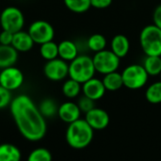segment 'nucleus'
I'll use <instances>...</instances> for the list:
<instances>
[{"instance_id":"nucleus-1","label":"nucleus","mask_w":161,"mask_h":161,"mask_svg":"<svg viewBox=\"0 0 161 161\" xmlns=\"http://www.w3.org/2000/svg\"><path fill=\"white\" fill-rule=\"evenodd\" d=\"M9 110L18 131L26 141L39 142L44 138L47 131L45 118L28 95L12 98Z\"/></svg>"},{"instance_id":"nucleus-2","label":"nucleus","mask_w":161,"mask_h":161,"mask_svg":"<svg viewBox=\"0 0 161 161\" xmlns=\"http://www.w3.org/2000/svg\"><path fill=\"white\" fill-rule=\"evenodd\" d=\"M93 131L85 119H78L69 124L66 129L65 139L71 148L82 150L92 143L94 136Z\"/></svg>"},{"instance_id":"nucleus-3","label":"nucleus","mask_w":161,"mask_h":161,"mask_svg":"<svg viewBox=\"0 0 161 161\" xmlns=\"http://www.w3.org/2000/svg\"><path fill=\"white\" fill-rule=\"evenodd\" d=\"M95 74L92 58L89 55L79 54L74 60L69 62V77L80 84L94 77Z\"/></svg>"},{"instance_id":"nucleus-4","label":"nucleus","mask_w":161,"mask_h":161,"mask_svg":"<svg viewBox=\"0 0 161 161\" xmlns=\"http://www.w3.org/2000/svg\"><path fill=\"white\" fill-rule=\"evenodd\" d=\"M140 44L145 56L161 57V29L155 25H147L140 33Z\"/></svg>"},{"instance_id":"nucleus-5","label":"nucleus","mask_w":161,"mask_h":161,"mask_svg":"<svg viewBox=\"0 0 161 161\" xmlns=\"http://www.w3.org/2000/svg\"><path fill=\"white\" fill-rule=\"evenodd\" d=\"M124 86L129 90L136 91L143 88L149 79V75L142 64H130L122 72Z\"/></svg>"},{"instance_id":"nucleus-6","label":"nucleus","mask_w":161,"mask_h":161,"mask_svg":"<svg viewBox=\"0 0 161 161\" xmlns=\"http://www.w3.org/2000/svg\"><path fill=\"white\" fill-rule=\"evenodd\" d=\"M25 18L24 12L15 6L6 7L0 13V26L2 30L16 33L24 29Z\"/></svg>"},{"instance_id":"nucleus-7","label":"nucleus","mask_w":161,"mask_h":161,"mask_svg":"<svg viewBox=\"0 0 161 161\" xmlns=\"http://www.w3.org/2000/svg\"><path fill=\"white\" fill-rule=\"evenodd\" d=\"M92 60L96 73L103 75L118 71L121 64V58L117 57L110 49H105L94 53Z\"/></svg>"},{"instance_id":"nucleus-8","label":"nucleus","mask_w":161,"mask_h":161,"mask_svg":"<svg viewBox=\"0 0 161 161\" xmlns=\"http://www.w3.org/2000/svg\"><path fill=\"white\" fill-rule=\"evenodd\" d=\"M27 32L33 39L34 42L39 45L51 42L55 38L54 26L45 20H36L32 22L27 28Z\"/></svg>"},{"instance_id":"nucleus-9","label":"nucleus","mask_w":161,"mask_h":161,"mask_svg":"<svg viewBox=\"0 0 161 161\" xmlns=\"http://www.w3.org/2000/svg\"><path fill=\"white\" fill-rule=\"evenodd\" d=\"M43 75L50 81H62L69 76V63L59 58L48 60L43 65Z\"/></svg>"},{"instance_id":"nucleus-10","label":"nucleus","mask_w":161,"mask_h":161,"mask_svg":"<svg viewBox=\"0 0 161 161\" xmlns=\"http://www.w3.org/2000/svg\"><path fill=\"white\" fill-rule=\"evenodd\" d=\"M25 81V76L19 68L10 66L0 70V85L5 89L13 92L20 89Z\"/></svg>"},{"instance_id":"nucleus-11","label":"nucleus","mask_w":161,"mask_h":161,"mask_svg":"<svg viewBox=\"0 0 161 161\" xmlns=\"http://www.w3.org/2000/svg\"><path fill=\"white\" fill-rule=\"evenodd\" d=\"M85 115L86 122L93 130H103L107 128L109 125V115L103 108L95 107L91 111L87 112Z\"/></svg>"},{"instance_id":"nucleus-12","label":"nucleus","mask_w":161,"mask_h":161,"mask_svg":"<svg viewBox=\"0 0 161 161\" xmlns=\"http://www.w3.org/2000/svg\"><path fill=\"white\" fill-rule=\"evenodd\" d=\"M107 90L104 86L103 81L97 77H92L82 84L83 95L91 98L93 101H97L103 98Z\"/></svg>"},{"instance_id":"nucleus-13","label":"nucleus","mask_w":161,"mask_h":161,"mask_svg":"<svg viewBox=\"0 0 161 161\" xmlns=\"http://www.w3.org/2000/svg\"><path fill=\"white\" fill-rule=\"evenodd\" d=\"M80 115L81 110L78 108L77 103L75 102H64L58 107V116L59 119L68 125L80 119Z\"/></svg>"},{"instance_id":"nucleus-14","label":"nucleus","mask_w":161,"mask_h":161,"mask_svg":"<svg viewBox=\"0 0 161 161\" xmlns=\"http://www.w3.org/2000/svg\"><path fill=\"white\" fill-rule=\"evenodd\" d=\"M34 41L27 32V30H21L13 34V39L11 46L18 53H26L29 52L34 47Z\"/></svg>"},{"instance_id":"nucleus-15","label":"nucleus","mask_w":161,"mask_h":161,"mask_svg":"<svg viewBox=\"0 0 161 161\" xmlns=\"http://www.w3.org/2000/svg\"><path fill=\"white\" fill-rule=\"evenodd\" d=\"M58 58L67 61L68 63L74 60L79 54V49L76 42L71 40H63L58 43Z\"/></svg>"},{"instance_id":"nucleus-16","label":"nucleus","mask_w":161,"mask_h":161,"mask_svg":"<svg viewBox=\"0 0 161 161\" xmlns=\"http://www.w3.org/2000/svg\"><path fill=\"white\" fill-rule=\"evenodd\" d=\"M130 41L124 34L115 35L110 41V50L120 58H125L130 51Z\"/></svg>"},{"instance_id":"nucleus-17","label":"nucleus","mask_w":161,"mask_h":161,"mask_svg":"<svg viewBox=\"0 0 161 161\" xmlns=\"http://www.w3.org/2000/svg\"><path fill=\"white\" fill-rule=\"evenodd\" d=\"M18 57L19 53L11 45L0 44V70L15 66Z\"/></svg>"},{"instance_id":"nucleus-18","label":"nucleus","mask_w":161,"mask_h":161,"mask_svg":"<svg viewBox=\"0 0 161 161\" xmlns=\"http://www.w3.org/2000/svg\"><path fill=\"white\" fill-rule=\"evenodd\" d=\"M21 150L14 144H0V161H21Z\"/></svg>"},{"instance_id":"nucleus-19","label":"nucleus","mask_w":161,"mask_h":161,"mask_svg":"<svg viewBox=\"0 0 161 161\" xmlns=\"http://www.w3.org/2000/svg\"><path fill=\"white\" fill-rule=\"evenodd\" d=\"M102 81L106 90L108 92H116L124 87L122 73H119L118 71L105 75Z\"/></svg>"},{"instance_id":"nucleus-20","label":"nucleus","mask_w":161,"mask_h":161,"mask_svg":"<svg viewBox=\"0 0 161 161\" xmlns=\"http://www.w3.org/2000/svg\"><path fill=\"white\" fill-rule=\"evenodd\" d=\"M142 66L149 75V76H158L161 74V57L158 56H145Z\"/></svg>"},{"instance_id":"nucleus-21","label":"nucleus","mask_w":161,"mask_h":161,"mask_svg":"<svg viewBox=\"0 0 161 161\" xmlns=\"http://www.w3.org/2000/svg\"><path fill=\"white\" fill-rule=\"evenodd\" d=\"M61 91L65 97L69 99H74L78 97L79 94L82 92V84L69 77L63 82Z\"/></svg>"},{"instance_id":"nucleus-22","label":"nucleus","mask_w":161,"mask_h":161,"mask_svg":"<svg viewBox=\"0 0 161 161\" xmlns=\"http://www.w3.org/2000/svg\"><path fill=\"white\" fill-rule=\"evenodd\" d=\"M86 43H87L88 50H90L93 53H97V52H100V51L106 49L108 41L104 35L95 33V34L91 35L87 39Z\"/></svg>"},{"instance_id":"nucleus-23","label":"nucleus","mask_w":161,"mask_h":161,"mask_svg":"<svg viewBox=\"0 0 161 161\" xmlns=\"http://www.w3.org/2000/svg\"><path fill=\"white\" fill-rule=\"evenodd\" d=\"M39 53H40L41 57L46 61L55 59V58H58V43L55 42L54 41L44 42V43L40 45Z\"/></svg>"},{"instance_id":"nucleus-24","label":"nucleus","mask_w":161,"mask_h":161,"mask_svg":"<svg viewBox=\"0 0 161 161\" xmlns=\"http://www.w3.org/2000/svg\"><path fill=\"white\" fill-rule=\"evenodd\" d=\"M64 6L70 11L77 14L88 11L91 8V0H63Z\"/></svg>"},{"instance_id":"nucleus-25","label":"nucleus","mask_w":161,"mask_h":161,"mask_svg":"<svg viewBox=\"0 0 161 161\" xmlns=\"http://www.w3.org/2000/svg\"><path fill=\"white\" fill-rule=\"evenodd\" d=\"M146 100L153 105L161 104V80L149 85L145 91Z\"/></svg>"},{"instance_id":"nucleus-26","label":"nucleus","mask_w":161,"mask_h":161,"mask_svg":"<svg viewBox=\"0 0 161 161\" xmlns=\"http://www.w3.org/2000/svg\"><path fill=\"white\" fill-rule=\"evenodd\" d=\"M39 109L42 113V115L44 118H52L56 115H58V106L53 100L52 98H45L43 99L40 105H39Z\"/></svg>"},{"instance_id":"nucleus-27","label":"nucleus","mask_w":161,"mask_h":161,"mask_svg":"<svg viewBox=\"0 0 161 161\" xmlns=\"http://www.w3.org/2000/svg\"><path fill=\"white\" fill-rule=\"evenodd\" d=\"M53 157L51 152L44 148V147H39L34 150H32L28 157L26 161H52Z\"/></svg>"},{"instance_id":"nucleus-28","label":"nucleus","mask_w":161,"mask_h":161,"mask_svg":"<svg viewBox=\"0 0 161 161\" xmlns=\"http://www.w3.org/2000/svg\"><path fill=\"white\" fill-rule=\"evenodd\" d=\"M77 105H78V108H80L81 112L86 114L87 112L91 111L92 108H95V101L92 100L91 98H89L85 95H82L81 97H79Z\"/></svg>"},{"instance_id":"nucleus-29","label":"nucleus","mask_w":161,"mask_h":161,"mask_svg":"<svg viewBox=\"0 0 161 161\" xmlns=\"http://www.w3.org/2000/svg\"><path fill=\"white\" fill-rule=\"evenodd\" d=\"M11 101H12L11 92L0 85V109H4L7 107H9Z\"/></svg>"},{"instance_id":"nucleus-30","label":"nucleus","mask_w":161,"mask_h":161,"mask_svg":"<svg viewBox=\"0 0 161 161\" xmlns=\"http://www.w3.org/2000/svg\"><path fill=\"white\" fill-rule=\"evenodd\" d=\"M13 39V33L7 31V30H2L0 32V44L1 45H11Z\"/></svg>"},{"instance_id":"nucleus-31","label":"nucleus","mask_w":161,"mask_h":161,"mask_svg":"<svg viewBox=\"0 0 161 161\" xmlns=\"http://www.w3.org/2000/svg\"><path fill=\"white\" fill-rule=\"evenodd\" d=\"M113 0H91L92 8L96 9H105L110 7Z\"/></svg>"},{"instance_id":"nucleus-32","label":"nucleus","mask_w":161,"mask_h":161,"mask_svg":"<svg viewBox=\"0 0 161 161\" xmlns=\"http://www.w3.org/2000/svg\"><path fill=\"white\" fill-rule=\"evenodd\" d=\"M153 24L161 29V4L158 5L153 12Z\"/></svg>"},{"instance_id":"nucleus-33","label":"nucleus","mask_w":161,"mask_h":161,"mask_svg":"<svg viewBox=\"0 0 161 161\" xmlns=\"http://www.w3.org/2000/svg\"><path fill=\"white\" fill-rule=\"evenodd\" d=\"M159 76H160V80H161V74H160V75H159Z\"/></svg>"}]
</instances>
